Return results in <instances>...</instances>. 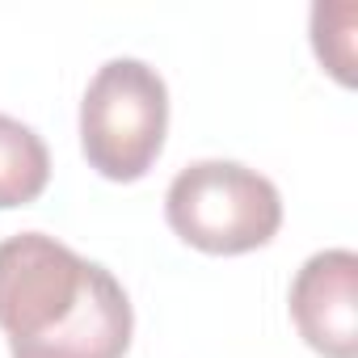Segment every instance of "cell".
I'll return each mask as SVG.
<instances>
[{"label": "cell", "mask_w": 358, "mask_h": 358, "mask_svg": "<svg viewBox=\"0 0 358 358\" xmlns=\"http://www.w3.org/2000/svg\"><path fill=\"white\" fill-rule=\"evenodd\" d=\"M291 320L316 354L358 358V257L350 249H324L299 266Z\"/></svg>", "instance_id": "obj_4"}, {"label": "cell", "mask_w": 358, "mask_h": 358, "mask_svg": "<svg viewBox=\"0 0 358 358\" xmlns=\"http://www.w3.org/2000/svg\"><path fill=\"white\" fill-rule=\"evenodd\" d=\"M0 329L13 358H122L131 299L122 282L47 232L0 241Z\"/></svg>", "instance_id": "obj_1"}, {"label": "cell", "mask_w": 358, "mask_h": 358, "mask_svg": "<svg viewBox=\"0 0 358 358\" xmlns=\"http://www.w3.org/2000/svg\"><path fill=\"white\" fill-rule=\"evenodd\" d=\"M169 131V89L143 59H110L80 101V148L110 182H139L156 164Z\"/></svg>", "instance_id": "obj_3"}, {"label": "cell", "mask_w": 358, "mask_h": 358, "mask_svg": "<svg viewBox=\"0 0 358 358\" xmlns=\"http://www.w3.org/2000/svg\"><path fill=\"white\" fill-rule=\"evenodd\" d=\"M51 182V152L43 135L0 114V211L34 203Z\"/></svg>", "instance_id": "obj_5"}, {"label": "cell", "mask_w": 358, "mask_h": 358, "mask_svg": "<svg viewBox=\"0 0 358 358\" xmlns=\"http://www.w3.org/2000/svg\"><path fill=\"white\" fill-rule=\"evenodd\" d=\"M164 220L203 253H249L282 228V199L270 177L236 160H194L169 182Z\"/></svg>", "instance_id": "obj_2"}]
</instances>
